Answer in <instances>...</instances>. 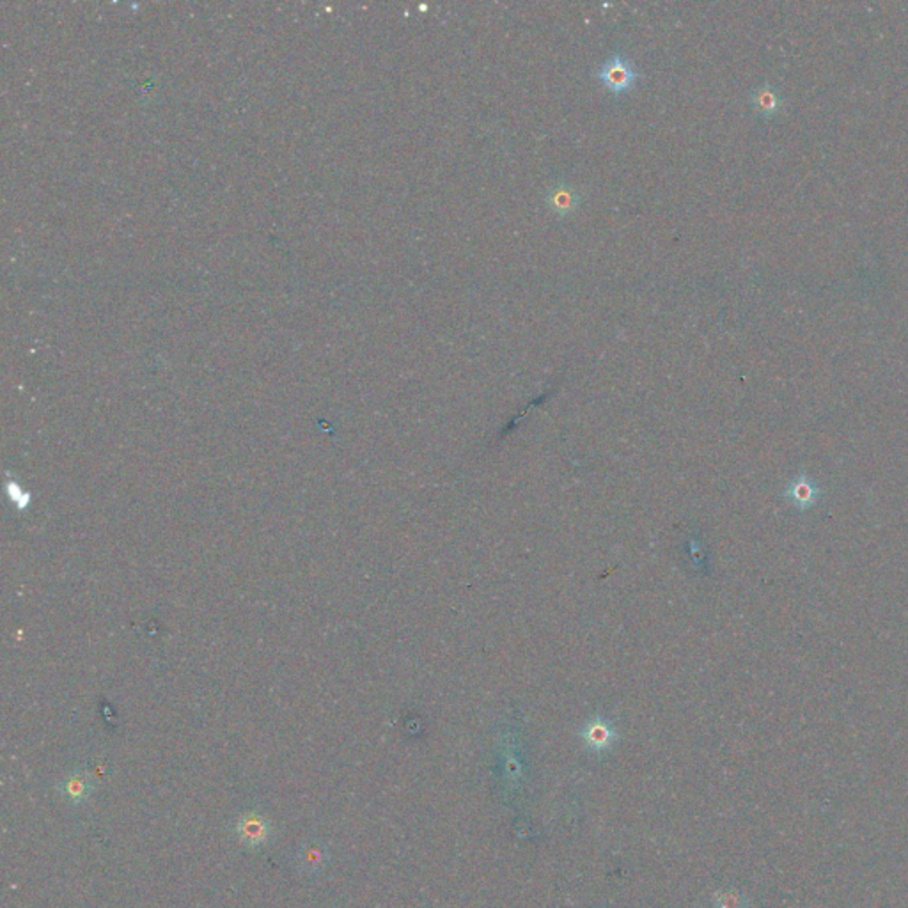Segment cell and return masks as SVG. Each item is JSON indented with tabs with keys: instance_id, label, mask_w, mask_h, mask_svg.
<instances>
[{
	"instance_id": "7a4b0ae2",
	"label": "cell",
	"mask_w": 908,
	"mask_h": 908,
	"mask_svg": "<svg viewBox=\"0 0 908 908\" xmlns=\"http://www.w3.org/2000/svg\"><path fill=\"white\" fill-rule=\"evenodd\" d=\"M238 841L247 848H261L270 843L274 835V825L261 811L250 809L239 815L235 824Z\"/></svg>"
},
{
	"instance_id": "3957f363",
	"label": "cell",
	"mask_w": 908,
	"mask_h": 908,
	"mask_svg": "<svg viewBox=\"0 0 908 908\" xmlns=\"http://www.w3.org/2000/svg\"><path fill=\"white\" fill-rule=\"evenodd\" d=\"M582 204V192L577 185L566 180H557L545 192V206L557 219L571 217Z\"/></svg>"
},
{
	"instance_id": "5b68a950",
	"label": "cell",
	"mask_w": 908,
	"mask_h": 908,
	"mask_svg": "<svg viewBox=\"0 0 908 908\" xmlns=\"http://www.w3.org/2000/svg\"><path fill=\"white\" fill-rule=\"evenodd\" d=\"M581 740L586 749L594 754H601L616 744L618 731L607 718L594 717L581 729Z\"/></svg>"
},
{
	"instance_id": "6da1fadb",
	"label": "cell",
	"mask_w": 908,
	"mask_h": 908,
	"mask_svg": "<svg viewBox=\"0 0 908 908\" xmlns=\"http://www.w3.org/2000/svg\"><path fill=\"white\" fill-rule=\"evenodd\" d=\"M592 77L600 82L612 96H627L637 87L639 80L642 79L632 59L623 52H612L592 73Z\"/></svg>"
},
{
	"instance_id": "52a82bcc",
	"label": "cell",
	"mask_w": 908,
	"mask_h": 908,
	"mask_svg": "<svg viewBox=\"0 0 908 908\" xmlns=\"http://www.w3.org/2000/svg\"><path fill=\"white\" fill-rule=\"evenodd\" d=\"M328 863H330L328 850L319 841H309L302 845L295 854V866L300 874L306 876H317L319 873H323L328 868Z\"/></svg>"
},
{
	"instance_id": "277c9868",
	"label": "cell",
	"mask_w": 908,
	"mask_h": 908,
	"mask_svg": "<svg viewBox=\"0 0 908 908\" xmlns=\"http://www.w3.org/2000/svg\"><path fill=\"white\" fill-rule=\"evenodd\" d=\"M94 790H96V781L83 768L70 772L57 785V793L61 795V798H64L73 807L83 805L94 795Z\"/></svg>"
},
{
	"instance_id": "8992f818",
	"label": "cell",
	"mask_w": 908,
	"mask_h": 908,
	"mask_svg": "<svg viewBox=\"0 0 908 908\" xmlns=\"http://www.w3.org/2000/svg\"><path fill=\"white\" fill-rule=\"evenodd\" d=\"M785 497L788 499L791 506H795L798 510H809L822 501L824 492L815 483V479H811L807 475H796L791 479L790 484L786 486Z\"/></svg>"
}]
</instances>
